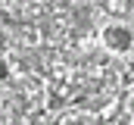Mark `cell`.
I'll return each mask as SVG.
<instances>
[{
  "label": "cell",
  "instance_id": "1",
  "mask_svg": "<svg viewBox=\"0 0 134 125\" xmlns=\"http://www.w3.org/2000/svg\"><path fill=\"white\" fill-rule=\"evenodd\" d=\"M103 44L109 47V50H115V53H128L134 44V34L131 28H125V25H109V28L103 31Z\"/></svg>",
  "mask_w": 134,
  "mask_h": 125
},
{
  "label": "cell",
  "instance_id": "2",
  "mask_svg": "<svg viewBox=\"0 0 134 125\" xmlns=\"http://www.w3.org/2000/svg\"><path fill=\"white\" fill-rule=\"evenodd\" d=\"M3 78H9V66L0 60V81H3Z\"/></svg>",
  "mask_w": 134,
  "mask_h": 125
}]
</instances>
